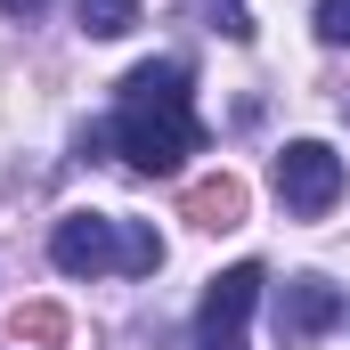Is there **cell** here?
<instances>
[{"label":"cell","instance_id":"6da1fadb","mask_svg":"<svg viewBox=\"0 0 350 350\" xmlns=\"http://www.w3.org/2000/svg\"><path fill=\"white\" fill-rule=\"evenodd\" d=\"M114 147H122V163L147 179H172L187 155H196V114H187V98H122V114H114V131H106Z\"/></svg>","mask_w":350,"mask_h":350},{"label":"cell","instance_id":"7a4b0ae2","mask_svg":"<svg viewBox=\"0 0 350 350\" xmlns=\"http://www.w3.org/2000/svg\"><path fill=\"white\" fill-rule=\"evenodd\" d=\"M261 269L237 261L212 277V293H204V310H196V350H245V334H253V310H261Z\"/></svg>","mask_w":350,"mask_h":350},{"label":"cell","instance_id":"3957f363","mask_svg":"<svg viewBox=\"0 0 350 350\" xmlns=\"http://www.w3.org/2000/svg\"><path fill=\"white\" fill-rule=\"evenodd\" d=\"M334 196H342V155H334L326 139H293V147L277 155V204H285L293 220L334 212Z\"/></svg>","mask_w":350,"mask_h":350},{"label":"cell","instance_id":"277c9868","mask_svg":"<svg viewBox=\"0 0 350 350\" xmlns=\"http://www.w3.org/2000/svg\"><path fill=\"white\" fill-rule=\"evenodd\" d=\"M49 261L66 269V277H106V269H122V220H114V212H66V220L49 228Z\"/></svg>","mask_w":350,"mask_h":350},{"label":"cell","instance_id":"5b68a950","mask_svg":"<svg viewBox=\"0 0 350 350\" xmlns=\"http://www.w3.org/2000/svg\"><path fill=\"white\" fill-rule=\"evenodd\" d=\"M334 318H342V285H326V277H293L277 293V334L285 342H318Z\"/></svg>","mask_w":350,"mask_h":350},{"label":"cell","instance_id":"8992f818","mask_svg":"<svg viewBox=\"0 0 350 350\" xmlns=\"http://www.w3.org/2000/svg\"><path fill=\"white\" fill-rule=\"evenodd\" d=\"M187 212H196V228H237V220H245V187L220 172V179H204V187L187 196Z\"/></svg>","mask_w":350,"mask_h":350},{"label":"cell","instance_id":"52a82bcc","mask_svg":"<svg viewBox=\"0 0 350 350\" xmlns=\"http://www.w3.org/2000/svg\"><path fill=\"white\" fill-rule=\"evenodd\" d=\"M74 16H82L90 41H122L139 25V0H74Z\"/></svg>","mask_w":350,"mask_h":350},{"label":"cell","instance_id":"ba28073f","mask_svg":"<svg viewBox=\"0 0 350 350\" xmlns=\"http://www.w3.org/2000/svg\"><path fill=\"white\" fill-rule=\"evenodd\" d=\"M122 98H187V66H172V57L131 66V74H122Z\"/></svg>","mask_w":350,"mask_h":350},{"label":"cell","instance_id":"9c48e42d","mask_svg":"<svg viewBox=\"0 0 350 350\" xmlns=\"http://www.w3.org/2000/svg\"><path fill=\"white\" fill-rule=\"evenodd\" d=\"M163 269V237L147 220H122V277H155Z\"/></svg>","mask_w":350,"mask_h":350},{"label":"cell","instance_id":"30bf717a","mask_svg":"<svg viewBox=\"0 0 350 350\" xmlns=\"http://www.w3.org/2000/svg\"><path fill=\"white\" fill-rule=\"evenodd\" d=\"M318 41L326 49H350V0H318Z\"/></svg>","mask_w":350,"mask_h":350},{"label":"cell","instance_id":"8fae6325","mask_svg":"<svg viewBox=\"0 0 350 350\" xmlns=\"http://www.w3.org/2000/svg\"><path fill=\"white\" fill-rule=\"evenodd\" d=\"M25 334H33V342H57L66 318H57V310H16V342H25Z\"/></svg>","mask_w":350,"mask_h":350},{"label":"cell","instance_id":"7c38bea8","mask_svg":"<svg viewBox=\"0 0 350 350\" xmlns=\"http://www.w3.org/2000/svg\"><path fill=\"white\" fill-rule=\"evenodd\" d=\"M0 8H8V16H41L49 0H0Z\"/></svg>","mask_w":350,"mask_h":350}]
</instances>
